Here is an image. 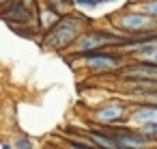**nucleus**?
<instances>
[{
    "label": "nucleus",
    "mask_w": 157,
    "mask_h": 149,
    "mask_svg": "<svg viewBox=\"0 0 157 149\" xmlns=\"http://www.w3.org/2000/svg\"><path fill=\"white\" fill-rule=\"evenodd\" d=\"M86 28V20L82 15H75V13H67L63 15L50 30H45L43 35V46L50 48V50H65V48H71L75 43V39L84 33Z\"/></svg>",
    "instance_id": "1"
},
{
    "label": "nucleus",
    "mask_w": 157,
    "mask_h": 149,
    "mask_svg": "<svg viewBox=\"0 0 157 149\" xmlns=\"http://www.w3.org/2000/svg\"><path fill=\"white\" fill-rule=\"evenodd\" d=\"M125 39L116 33H108V30H88V33H82L75 43L71 46V52L73 54H88V52H95V50H105L108 46H118L123 43Z\"/></svg>",
    "instance_id": "2"
},
{
    "label": "nucleus",
    "mask_w": 157,
    "mask_h": 149,
    "mask_svg": "<svg viewBox=\"0 0 157 149\" xmlns=\"http://www.w3.org/2000/svg\"><path fill=\"white\" fill-rule=\"evenodd\" d=\"M114 26L123 35H136V37L157 35V20L146 15V13H125V15H118V18H114Z\"/></svg>",
    "instance_id": "3"
},
{
    "label": "nucleus",
    "mask_w": 157,
    "mask_h": 149,
    "mask_svg": "<svg viewBox=\"0 0 157 149\" xmlns=\"http://www.w3.org/2000/svg\"><path fill=\"white\" fill-rule=\"evenodd\" d=\"M84 58V65L95 71V74H105V71H114L123 65V56L121 54H114V52H105V50H95V52H88L82 56Z\"/></svg>",
    "instance_id": "4"
},
{
    "label": "nucleus",
    "mask_w": 157,
    "mask_h": 149,
    "mask_svg": "<svg viewBox=\"0 0 157 149\" xmlns=\"http://www.w3.org/2000/svg\"><path fill=\"white\" fill-rule=\"evenodd\" d=\"M129 106L123 104V102H112V104H105V106H99L93 117L97 123L101 125H114V123H123L125 119H129Z\"/></svg>",
    "instance_id": "5"
},
{
    "label": "nucleus",
    "mask_w": 157,
    "mask_h": 149,
    "mask_svg": "<svg viewBox=\"0 0 157 149\" xmlns=\"http://www.w3.org/2000/svg\"><path fill=\"white\" fill-rule=\"evenodd\" d=\"M110 132L118 140V147L121 149H148L153 145L138 130H131V127H118V130H110Z\"/></svg>",
    "instance_id": "6"
},
{
    "label": "nucleus",
    "mask_w": 157,
    "mask_h": 149,
    "mask_svg": "<svg viewBox=\"0 0 157 149\" xmlns=\"http://www.w3.org/2000/svg\"><path fill=\"white\" fill-rule=\"evenodd\" d=\"M9 24H30L33 22V11L30 7L24 5V0H11V2L0 11Z\"/></svg>",
    "instance_id": "7"
},
{
    "label": "nucleus",
    "mask_w": 157,
    "mask_h": 149,
    "mask_svg": "<svg viewBox=\"0 0 157 149\" xmlns=\"http://www.w3.org/2000/svg\"><path fill=\"white\" fill-rule=\"evenodd\" d=\"M86 138L97 149H121L118 140L112 136L110 130H90V132H86Z\"/></svg>",
    "instance_id": "8"
},
{
    "label": "nucleus",
    "mask_w": 157,
    "mask_h": 149,
    "mask_svg": "<svg viewBox=\"0 0 157 149\" xmlns=\"http://www.w3.org/2000/svg\"><path fill=\"white\" fill-rule=\"evenodd\" d=\"M123 78H146V80H157V65L148 61H138L136 65L127 67L123 71Z\"/></svg>",
    "instance_id": "9"
},
{
    "label": "nucleus",
    "mask_w": 157,
    "mask_h": 149,
    "mask_svg": "<svg viewBox=\"0 0 157 149\" xmlns=\"http://www.w3.org/2000/svg\"><path fill=\"white\" fill-rule=\"evenodd\" d=\"M129 119L136 123V125H146V123H155L157 121V104H144L140 108H136Z\"/></svg>",
    "instance_id": "10"
},
{
    "label": "nucleus",
    "mask_w": 157,
    "mask_h": 149,
    "mask_svg": "<svg viewBox=\"0 0 157 149\" xmlns=\"http://www.w3.org/2000/svg\"><path fill=\"white\" fill-rule=\"evenodd\" d=\"M60 18H63V15L56 13V11H54L52 7H48V5H39V7H37V24H39V28H43V30H50Z\"/></svg>",
    "instance_id": "11"
},
{
    "label": "nucleus",
    "mask_w": 157,
    "mask_h": 149,
    "mask_svg": "<svg viewBox=\"0 0 157 149\" xmlns=\"http://www.w3.org/2000/svg\"><path fill=\"white\" fill-rule=\"evenodd\" d=\"M138 132L146 138V140H151V143H155L157 140V121L155 123H146V125H140L138 127Z\"/></svg>",
    "instance_id": "12"
},
{
    "label": "nucleus",
    "mask_w": 157,
    "mask_h": 149,
    "mask_svg": "<svg viewBox=\"0 0 157 149\" xmlns=\"http://www.w3.org/2000/svg\"><path fill=\"white\" fill-rule=\"evenodd\" d=\"M75 7H82V9H97L101 5H108L105 0H73Z\"/></svg>",
    "instance_id": "13"
},
{
    "label": "nucleus",
    "mask_w": 157,
    "mask_h": 149,
    "mask_svg": "<svg viewBox=\"0 0 157 149\" xmlns=\"http://www.w3.org/2000/svg\"><path fill=\"white\" fill-rule=\"evenodd\" d=\"M142 13L157 20V0H146V2H142Z\"/></svg>",
    "instance_id": "14"
},
{
    "label": "nucleus",
    "mask_w": 157,
    "mask_h": 149,
    "mask_svg": "<svg viewBox=\"0 0 157 149\" xmlns=\"http://www.w3.org/2000/svg\"><path fill=\"white\" fill-rule=\"evenodd\" d=\"M13 149H35V145H33L30 138H26V136H17V138L13 140Z\"/></svg>",
    "instance_id": "15"
},
{
    "label": "nucleus",
    "mask_w": 157,
    "mask_h": 149,
    "mask_svg": "<svg viewBox=\"0 0 157 149\" xmlns=\"http://www.w3.org/2000/svg\"><path fill=\"white\" fill-rule=\"evenodd\" d=\"M65 149H97L93 145H82V143H73V140H67L65 143Z\"/></svg>",
    "instance_id": "16"
},
{
    "label": "nucleus",
    "mask_w": 157,
    "mask_h": 149,
    "mask_svg": "<svg viewBox=\"0 0 157 149\" xmlns=\"http://www.w3.org/2000/svg\"><path fill=\"white\" fill-rule=\"evenodd\" d=\"M2 149H13V143H2Z\"/></svg>",
    "instance_id": "17"
},
{
    "label": "nucleus",
    "mask_w": 157,
    "mask_h": 149,
    "mask_svg": "<svg viewBox=\"0 0 157 149\" xmlns=\"http://www.w3.org/2000/svg\"><path fill=\"white\" fill-rule=\"evenodd\" d=\"M9 2H11V0H0V7H7Z\"/></svg>",
    "instance_id": "18"
},
{
    "label": "nucleus",
    "mask_w": 157,
    "mask_h": 149,
    "mask_svg": "<svg viewBox=\"0 0 157 149\" xmlns=\"http://www.w3.org/2000/svg\"><path fill=\"white\" fill-rule=\"evenodd\" d=\"M105 2H118V0H105Z\"/></svg>",
    "instance_id": "19"
},
{
    "label": "nucleus",
    "mask_w": 157,
    "mask_h": 149,
    "mask_svg": "<svg viewBox=\"0 0 157 149\" xmlns=\"http://www.w3.org/2000/svg\"><path fill=\"white\" fill-rule=\"evenodd\" d=\"M67 2H71V5H73V0H67Z\"/></svg>",
    "instance_id": "20"
}]
</instances>
